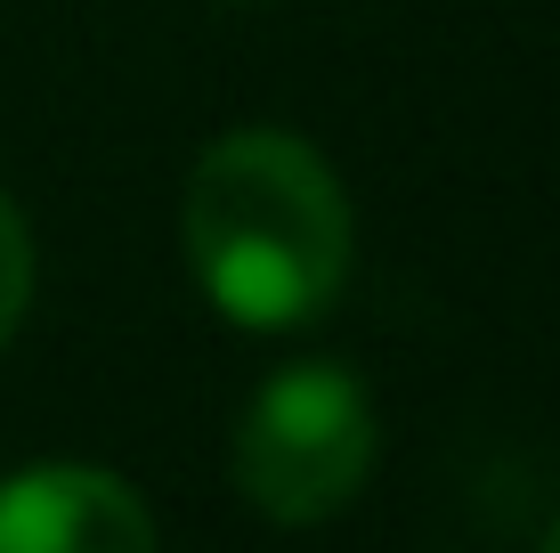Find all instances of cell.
<instances>
[{
	"label": "cell",
	"instance_id": "cell-1",
	"mask_svg": "<svg viewBox=\"0 0 560 553\" xmlns=\"http://www.w3.org/2000/svg\"><path fill=\"white\" fill-rule=\"evenodd\" d=\"M187 269L211 310L253 334L301 326L350 277V196L293 130H228L187 171Z\"/></svg>",
	"mask_w": 560,
	"mask_h": 553
},
{
	"label": "cell",
	"instance_id": "cell-2",
	"mask_svg": "<svg viewBox=\"0 0 560 553\" xmlns=\"http://www.w3.org/2000/svg\"><path fill=\"white\" fill-rule=\"evenodd\" d=\"M374 472V399L350 367H277L236 415V488L284 529L334 521Z\"/></svg>",
	"mask_w": 560,
	"mask_h": 553
},
{
	"label": "cell",
	"instance_id": "cell-3",
	"mask_svg": "<svg viewBox=\"0 0 560 553\" xmlns=\"http://www.w3.org/2000/svg\"><path fill=\"white\" fill-rule=\"evenodd\" d=\"M0 553H154V512L98 464H33L0 481Z\"/></svg>",
	"mask_w": 560,
	"mask_h": 553
},
{
	"label": "cell",
	"instance_id": "cell-4",
	"mask_svg": "<svg viewBox=\"0 0 560 553\" xmlns=\"http://www.w3.org/2000/svg\"><path fill=\"white\" fill-rule=\"evenodd\" d=\"M25 301H33V237H25V212L0 196V342L16 334Z\"/></svg>",
	"mask_w": 560,
	"mask_h": 553
},
{
	"label": "cell",
	"instance_id": "cell-5",
	"mask_svg": "<svg viewBox=\"0 0 560 553\" xmlns=\"http://www.w3.org/2000/svg\"><path fill=\"white\" fill-rule=\"evenodd\" d=\"M545 553H560V521H552V538H545Z\"/></svg>",
	"mask_w": 560,
	"mask_h": 553
},
{
	"label": "cell",
	"instance_id": "cell-6",
	"mask_svg": "<svg viewBox=\"0 0 560 553\" xmlns=\"http://www.w3.org/2000/svg\"><path fill=\"white\" fill-rule=\"evenodd\" d=\"M236 9H253V0H236Z\"/></svg>",
	"mask_w": 560,
	"mask_h": 553
}]
</instances>
